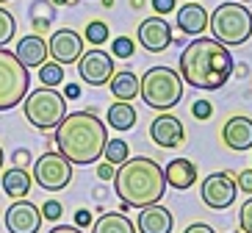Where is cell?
Segmentation results:
<instances>
[{
	"instance_id": "cell-27",
	"label": "cell",
	"mask_w": 252,
	"mask_h": 233,
	"mask_svg": "<svg viewBox=\"0 0 252 233\" xmlns=\"http://www.w3.org/2000/svg\"><path fill=\"white\" fill-rule=\"evenodd\" d=\"M83 39H86L89 45H94V47L105 45V42H108V25H105L103 20H94V23H89V25H86V33H83Z\"/></svg>"
},
{
	"instance_id": "cell-26",
	"label": "cell",
	"mask_w": 252,
	"mask_h": 233,
	"mask_svg": "<svg viewBox=\"0 0 252 233\" xmlns=\"http://www.w3.org/2000/svg\"><path fill=\"white\" fill-rule=\"evenodd\" d=\"M17 33V20L3 3H0V47H6Z\"/></svg>"
},
{
	"instance_id": "cell-12",
	"label": "cell",
	"mask_w": 252,
	"mask_h": 233,
	"mask_svg": "<svg viewBox=\"0 0 252 233\" xmlns=\"http://www.w3.org/2000/svg\"><path fill=\"white\" fill-rule=\"evenodd\" d=\"M136 39H139V45L144 47L147 53H163L166 47L172 45V25L163 20L161 14H153L147 20H141L139 23V31H136Z\"/></svg>"
},
{
	"instance_id": "cell-24",
	"label": "cell",
	"mask_w": 252,
	"mask_h": 233,
	"mask_svg": "<svg viewBox=\"0 0 252 233\" xmlns=\"http://www.w3.org/2000/svg\"><path fill=\"white\" fill-rule=\"evenodd\" d=\"M39 81H42V86H59V83H64V64H59V61H45V64H39Z\"/></svg>"
},
{
	"instance_id": "cell-45",
	"label": "cell",
	"mask_w": 252,
	"mask_h": 233,
	"mask_svg": "<svg viewBox=\"0 0 252 233\" xmlns=\"http://www.w3.org/2000/svg\"><path fill=\"white\" fill-rule=\"evenodd\" d=\"M233 233H244V231H233Z\"/></svg>"
},
{
	"instance_id": "cell-29",
	"label": "cell",
	"mask_w": 252,
	"mask_h": 233,
	"mask_svg": "<svg viewBox=\"0 0 252 233\" xmlns=\"http://www.w3.org/2000/svg\"><path fill=\"white\" fill-rule=\"evenodd\" d=\"M61 214H64V205H61L59 200H47V203L42 205V219H47V222H59Z\"/></svg>"
},
{
	"instance_id": "cell-4",
	"label": "cell",
	"mask_w": 252,
	"mask_h": 233,
	"mask_svg": "<svg viewBox=\"0 0 252 233\" xmlns=\"http://www.w3.org/2000/svg\"><path fill=\"white\" fill-rule=\"evenodd\" d=\"M139 98L153 111H169L183 100V78L172 67H150L139 78Z\"/></svg>"
},
{
	"instance_id": "cell-44",
	"label": "cell",
	"mask_w": 252,
	"mask_h": 233,
	"mask_svg": "<svg viewBox=\"0 0 252 233\" xmlns=\"http://www.w3.org/2000/svg\"><path fill=\"white\" fill-rule=\"evenodd\" d=\"M241 3H252V0H241Z\"/></svg>"
},
{
	"instance_id": "cell-19",
	"label": "cell",
	"mask_w": 252,
	"mask_h": 233,
	"mask_svg": "<svg viewBox=\"0 0 252 233\" xmlns=\"http://www.w3.org/2000/svg\"><path fill=\"white\" fill-rule=\"evenodd\" d=\"M163 175H166V186L178 189V192H186V189H191L197 183V175L200 172H197V164L194 161H189V158H175V161L166 164Z\"/></svg>"
},
{
	"instance_id": "cell-3",
	"label": "cell",
	"mask_w": 252,
	"mask_h": 233,
	"mask_svg": "<svg viewBox=\"0 0 252 233\" xmlns=\"http://www.w3.org/2000/svg\"><path fill=\"white\" fill-rule=\"evenodd\" d=\"M56 147L72 164H94L103 158L108 131L92 111H72L56 125Z\"/></svg>"
},
{
	"instance_id": "cell-33",
	"label": "cell",
	"mask_w": 252,
	"mask_h": 233,
	"mask_svg": "<svg viewBox=\"0 0 252 233\" xmlns=\"http://www.w3.org/2000/svg\"><path fill=\"white\" fill-rule=\"evenodd\" d=\"M236 186L241 189V192H247V195H252V169H244V172H238Z\"/></svg>"
},
{
	"instance_id": "cell-32",
	"label": "cell",
	"mask_w": 252,
	"mask_h": 233,
	"mask_svg": "<svg viewBox=\"0 0 252 233\" xmlns=\"http://www.w3.org/2000/svg\"><path fill=\"white\" fill-rule=\"evenodd\" d=\"M150 3H153V11H156V14H172V11H175V8H178V0H150Z\"/></svg>"
},
{
	"instance_id": "cell-25",
	"label": "cell",
	"mask_w": 252,
	"mask_h": 233,
	"mask_svg": "<svg viewBox=\"0 0 252 233\" xmlns=\"http://www.w3.org/2000/svg\"><path fill=\"white\" fill-rule=\"evenodd\" d=\"M127 156H130V150H127V142H125V139H108V142H105L103 158L108 161V164H122Z\"/></svg>"
},
{
	"instance_id": "cell-21",
	"label": "cell",
	"mask_w": 252,
	"mask_h": 233,
	"mask_svg": "<svg viewBox=\"0 0 252 233\" xmlns=\"http://www.w3.org/2000/svg\"><path fill=\"white\" fill-rule=\"evenodd\" d=\"M111 95L117 100H136L139 98V75H136L133 69H119L111 75Z\"/></svg>"
},
{
	"instance_id": "cell-18",
	"label": "cell",
	"mask_w": 252,
	"mask_h": 233,
	"mask_svg": "<svg viewBox=\"0 0 252 233\" xmlns=\"http://www.w3.org/2000/svg\"><path fill=\"white\" fill-rule=\"evenodd\" d=\"M136 228H139V233H172V211L158 203L147 205V208H141Z\"/></svg>"
},
{
	"instance_id": "cell-34",
	"label": "cell",
	"mask_w": 252,
	"mask_h": 233,
	"mask_svg": "<svg viewBox=\"0 0 252 233\" xmlns=\"http://www.w3.org/2000/svg\"><path fill=\"white\" fill-rule=\"evenodd\" d=\"M11 161H14V166H28V164H31V150H28V147H20V150H14Z\"/></svg>"
},
{
	"instance_id": "cell-28",
	"label": "cell",
	"mask_w": 252,
	"mask_h": 233,
	"mask_svg": "<svg viewBox=\"0 0 252 233\" xmlns=\"http://www.w3.org/2000/svg\"><path fill=\"white\" fill-rule=\"evenodd\" d=\"M133 39L130 36H117L111 42V56L114 59H130V56H133Z\"/></svg>"
},
{
	"instance_id": "cell-43",
	"label": "cell",
	"mask_w": 252,
	"mask_h": 233,
	"mask_svg": "<svg viewBox=\"0 0 252 233\" xmlns=\"http://www.w3.org/2000/svg\"><path fill=\"white\" fill-rule=\"evenodd\" d=\"M114 6V0H103V8H111Z\"/></svg>"
},
{
	"instance_id": "cell-41",
	"label": "cell",
	"mask_w": 252,
	"mask_h": 233,
	"mask_svg": "<svg viewBox=\"0 0 252 233\" xmlns=\"http://www.w3.org/2000/svg\"><path fill=\"white\" fill-rule=\"evenodd\" d=\"M141 3H144V0H130V6L133 8H141Z\"/></svg>"
},
{
	"instance_id": "cell-36",
	"label": "cell",
	"mask_w": 252,
	"mask_h": 233,
	"mask_svg": "<svg viewBox=\"0 0 252 233\" xmlns=\"http://www.w3.org/2000/svg\"><path fill=\"white\" fill-rule=\"evenodd\" d=\"M75 225H78V228H89V225H92V214H89L86 208L75 211Z\"/></svg>"
},
{
	"instance_id": "cell-2",
	"label": "cell",
	"mask_w": 252,
	"mask_h": 233,
	"mask_svg": "<svg viewBox=\"0 0 252 233\" xmlns=\"http://www.w3.org/2000/svg\"><path fill=\"white\" fill-rule=\"evenodd\" d=\"M114 192H117L122 208H147L161 203L166 192V175L158 161L150 156H127L119 169L114 172Z\"/></svg>"
},
{
	"instance_id": "cell-40",
	"label": "cell",
	"mask_w": 252,
	"mask_h": 233,
	"mask_svg": "<svg viewBox=\"0 0 252 233\" xmlns=\"http://www.w3.org/2000/svg\"><path fill=\"white\" fill-rule=\"evenodd\" d=\"M56 6H75V0H53Z\"/></svg>"
},
{
	"instance_id": "cell-22",
	"label": "cell",
	"mask_w": 252,
	"mask_h": 233,
	"mask_svg": "<svg viewBox=\"0 0 252 233\" xmlns=\"http://www.w3.org/2000/svg\"><path fill=\"white\" fill-rule=\"evenodd\" d=\"M136 120H139V114H136V108L127 100H117L108 108V125L114 131H130L136 125Z\"/></svg>"
},
{
	"instance_id": "cell-37",
	"label": "cell",
	"mask_w": 252,
	"mask_h": 233,
	"mask_svg": "<svg viewBox=\"0 0 252 233\" xmlns=\"http://www.w3.org/2000/svg\"><path fill=\"white\" fill-rule=\"evenodd\" d=\"M183 233H216V231L211 225H205V222H191V225L186 228Z\"/></svg>"
},
{
	"instance_id": "cell-7",
	"label": "cell",
	"mask_w": 252,
	"mask_h": 233,
	"mask_svg": "<svg viewBox=\"0 0 252 233\" xmlns=\"http://www.w3.org/2000/svg\"><path fill=\"white\" fill-rule=\"evenodd\" d=\"M31 72L11 50L0 47V111H11L28 95Z\"/></svg>"
},
{
	"instance_id": "cell-5",
	"label": "cell",
	"mask_w": 252,
	"mask_h": 233,
	"mask_svg": "<svg viewBox=\"0 0 252 233\" xmlns=\"http://www.w3.org/2000/svg\"><path fill=\"white\" fill-rule=\"evenodd\" d=\"M208 28L227 47L244 45L252 36V11L241 3V0H227L214 8V14L208 17Z\"/></svg>"
},
{
	"instance_id": "cell-20",
	"label": "cell",
	"mask_w": 252,
	"mask_h": 233,
	"mask_svg": "<svg viewBox=\"0 0 252 233\" xmlns=\"http://www.w3.org/2000/svg\"><path fill=\"white\" fill-rule=\"evenodd\" d=\"M31 186H33V175H28L25 166H11L3 172V192L8 197H28Z\"/></svg>"
},
{
	"instance_id": "cell-23",
	"label": "cell",
	"mask_w": 252,
	"mask_h": 233,
	"mask_svg": "<svg viewBox=\"0 0 252 233\" xmlns=\"http://www.w3.org/2000/svg\"><path fill=\"white\" fill-rule=\"evenodd\" d=\"M92 233H139L125 214H103L92 222Z\"/></svg>"
},
{
	"instance_id": "cell-38",
	"label": "cell",
	"mask_w": 252,
	"mask_h": 233,
	"mask_svg": "<svg viewBox=\"0 0 252 233\" xmlns=\"http://www.w3.org/2000/svg\"><path fill=\"white\" fill-rule=\"evenodd\" d=\"M64 98H67V100H78V98H81V86H78V83H67Z\"/></svg>"
},
{
	"instance_id": "cell-1",
	"label": "cell",
	"mask_w": 252,
	"mask_h": 233,
	"mask_svg": "<svg viewBox=\"0 0 252 233\" xmlns=\"http://www.w3.org/2000/svg\"><path fill=\"white\" fill-rule=\"evenodd\" d=\"M233 56H230L227 45H222L219 39L197 36L183 47L178 61L180 78L183 83L194 86L202 92H216L233 78Z\"/></svg>"
},
{
	"instance_id": "cell-31",
	"label": "cell",
	"mask_w": 252,
	"mask_h": 233,
	"mask_svg": "<svg viewBox=\"0 0 252 233\" xmlns=\"http://www.w3.org/2000/svg\"><path fill=\"white\" fill-rule=\"evenodd\" d=\"M191 114L197 117V120H211V114H214V105L208 103V100H197V103L191 105Z\"/></svg>"
},
{
	"instance_id": "cell-39",
	"label": "cell",
	"mask_w": 252,
	"mask_h": 233,
	"mask_svg": "<svg viewBox=\"0 0 252 233\" xmlns=\"http://www.w3.org/2000/svg\"><path fill=\"white\" fill-rule=\"evenodd\" d=\"M47 233H83V231L78 225H75V228L72 225H56V228H50Z\"/></svg>"
},
{
	"instance_id": "cell-9",
	"label": "cell",
	"mask_w": 252,
	"mask_h": 233,
	"mask_svg": "<svg viewBox=\"0 0 252 233\" xmlns=\"http://www.w3.org/2000/svg\"><path fill=\"white\" fill-rule=\"evenodd\" d=\"M75 64H78L81 81L89 83V86H105V83L111 81V75L117 72L114 56L105 50H83V56Z\"/></svg>"
},
{
	"instance_id": "cell-30",
	"label": "cell",
	"mask_w": 252,
	"mask_h": 233,
	"mask_svg": "<svg viewBox=\"0 0 252 233\" xmlns=\"http://www.w3.org/2000/svg\"><path fill=\"white\" fill-rule=\"evenodd\" d=\"M238 225H241L244 233H252V197L238 208Z\"/></svg>"
},
{
	"instance_id": "cell-10",
	"label": "cell",
	"mask_w": 252,
	"mask_h": 233,
	"mask_svg": "<svg viewBox=\"0 0 252 233\" xmlns=\"http://www.w3.org/2000/svg\"><path fill=\"white\" fill-rule=\"evenodd\" d=\"M236 195H238V186H236V181H233V175L230 172L208 175L205 181H202V186H200L202 203H205L208 208H214V211L230 208L233 200H236Z\"/></svg>"
},
{
	"instance_id": "cell-35",
	"label": "cell",
	"mask_w": 252,
	"mask_h": 233,
	"mask_svg": "<svg viewBox=\"0 0 252 233\" xmlns=\"http://www.w3.org/2000/svg\"><path fill=\"white\" fill-rule=\"evenodd\" d=\"M114 172H117V169H114V164H108V161H103V164L97 166V178H100V181H114Z\"/></svg>"
},
{
	"instance_id": "cell-15",
	"label": "cell",
	"mask_w": 252,
	"mask_h": 233,
	"mask_svg": "<svg viewBox=\"0 0 252 233\" xmlns=\"http://www.w3.org/2000/svg\"><path fill=\"white\" fill-rule=\"evenodd\" d=\"M222 142L236 153L250 150L252 147V120L250 117H230L222 128Z\"/></svg>"
},
{
	"instance_id": "cell-13",
	"label": "cell",
	"mask_w": 252,
	"mask_h": 233,
	"mask_svg": "<svg viewBox=\"0 0 252 233\" xmlns=\"http://www.w3.org/2000/svg\"><path fill=\"white\" fill-rule=\"evenodd\" d=\"M83 42L86 39L78 31L59 28V31H53L50 42H47V50H50L53 61H59V64H75L83 56Z\"/></svg>"
},
{
	"instance_id": "cell-8",
	"label": "cell",
	"mask_w": 252,
	"mask_h": 233,
	"mask_svg": "<svg viewBox=\"0 0 252 233\" xmlns=\"http://www.w3.org/2000/svg\"><path fill=\"white\" fill-rule=\"evenodd\" d=\"M33 181L45 192H61L72 181V161L61 153H42L33 161Z\"/></svg>"
},
{
	"instance_id": "cell-16",
	"label": "cell",
	"mask_w": 252,
	"mask_h": 233,
	"mask_svg": "<svg viewBox=\"0 0 252 233\" xmlns=\"http://www.w3.org/2000/svg\"><path fill=\"white\" fill-rule=\"evenodd\" d=\"M208 17L211 14L205 11V6H200L197 0H189L186 6L178 8V28L189 36H200L208 31Z\"/></svg>"
},
{
	"instance_id": "cell-11",
	"label": "cell",
	"mask_w": 252,
	"mask_h": 233,
	"mask_svg": "<svg viewBox=\"0 0 252 233\" xmlns=\"http://www.w3.org/2000/svg\"><path fill=\"white\" fill-rule=\"evenodd\" d=\"M6 231L8 233H39L42 228V208L25 197H17L6 208Z\"/></svg>"
},
{
	"instance_id": "cell-6",
	"label": "cell",
	"mask_w": 252,
	"mask_h": 233,
	"mask_svg": "<svg viewBox=\"0 0 252 233\" xmlns=\"http://www.w3.org/2000/svg\"><path fill=\"white\" fill-rule=\"evenodd\" d=\"M25 120L39 131H53L64 117H67V98L56 92L53 86H39L28 92L23 100Z\"/></svg>"
},
{
	"instance_id": "cell-42",
	"label": "cell",
	"mask_w": 252,
	"mask_h": 233,
	"mask_svg": "<svg viewBox=\"0 0 252 233\" xmlns=\"http://www.w3.org/2000/svg\"><path fill=\"white\" fill-rule=\"evenodd\" d=\"M3 164H6V156H3V147H0V169H3Z\"/></svg>"
},
{
	"instance_id": "cell-46",
	"label": "cell",
	"mask_w": 252,
	"mask_h": 233,
	"mask_svg": "<svg viewBox=\"0 0 252 233\" xmlns=\"http://www.w3.org/2000/svg\"><path fill=\"white\" fill-rule=\"evenodd\" d=\"M0 3H8V0H0Z\"/></svg>"
},
{
	"instance_id": "cell-14",
	"label": "cell",
	"mask_w": 252,
	"mask_h": 233,
	"mask_svg": "<svg viewBox=\"0 0 252 233\" xmlns=\"http://www.w3.org/2000/svg\"><path fill=\"white\" fill-rule=\"evenodd\" d=\"M150 139H153L158 147L172 150V147L183 144L186 128H183V122H180L175 114L163 111V114H158V117H153V122H150Z\"/></svg>"
},
{
	"instance_id": "cell-17",
	"label": "cell",
	"mask_w": 252,
	"mask_h": 233,
	"mask_svg": "<svg viewBox=\"0 0 252 233\" xmlns=\"http://www.w3.org/2000/svg\"><path fill=\"white\" fill-rule=\"evenodd\" d=\"M14 56L31 69V67H39V64H45L47 56H50V50H47V42L39 36V33H28V36H23L20 42H17Z\"/></svg>"
}]
</instances>
